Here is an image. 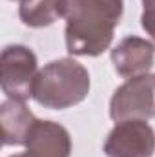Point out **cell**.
<instances>
[{
	"label": "cell",
	"mask_w": 155,
	"mask_h": 157,
	"mask_svg": "<svg viewBox=\"0 0 155 157\" xmlns=\"http://www.w3.org/2000/svg\"><path fill=\"white\" fill-rule=\"evenodd\" d=\"M13 2H15V0H13Z\"/></svg>",
	"instance_id": "cell-12"
},
{
	"label": "cell",
	"mask_w": 155,
	"mask_h": 157,
	"mask_svg": "<svg viewBox=\"0 0 155 157\" xmlns=\"http://www.w3.org/2000/svg\"><path fill=\"white\" fill-rule=\"evenodd\" d=\"M24 157H71V135L55 121H37Z\"/></svg>",
	"instance_id": "cell-7"
},
{
	"label": "cell",
	"mask_w": 155,
	"mask_h": 157,
	"mask_svg": "<svg viewBox=\"0 0 155 157\" xmlns=\"http://www.w3.org/2000/svg\"><path fill=\"white\" fill-rule=\"evenodd\" d=\"M112 62L120 77H139L152 70L155 62V46L146 39L130 35L112 49Z\"/></svg>",
	"instance_id": "cell-6"
},
{
	"label": "cell",
	"mask_w": 155,
	"mask_h": 157,
	"mask_svg": "<svg viewBox=\"0 0 155 157\" xmlns=\"http://www.w3.org/2000/svg\"><path fill=\"white\" fill-rule=\"evenodd\" d=\"M124 0H62L66 49L77 57H99L110 49Z\"/></svg>",
	"instance_id": "cell-1"
},
{
	"label": "cell",
	"mask_w": 155,
	"mask_h": 157,
	"mask_svg": "<svg viewBox=\"0 0 155 157\" xmlns=\"http://www.w3.org/2000/svg\"><path fill=\"white\" fill-rule=\"evenodd\" d=\"M142 7H155V0H142Z\"/></svg>",
	"instance_id": "cell-11"
},
{
	"label": "cell",
	"mask_w": 155,
	"mask_h": 157,
	"mask_svg": "<svg viewBox=\"0 0 155 157\" xmlns=\"http://www.w3.org/2000/svg\"><path fill=\"white\" fill-rule=\"evenodd\" d=\"M141 26L155 46V7H144L141 15Z\"/></svg>",
	"instance_id": "cell-10"
},
{
	"label": "cell",
	"mask_w": 155,
	"mask_h": 157,
	"mask_svg": "<svg viewBox=\"0 0 155 157\" xmlns=\"http://www.w3.org/2000/svg\"><path fill=\"white\" fill-rule=\"evenodd\" d=\"M18 17L28 28H47L62 18V0H20Z\"/></svg>",
	"instance_id": "cell-9"
},
{
	"label": "cell",
	"mask_w": 155,
	"mask_h": 157,
	"mask_svg": "<svg viewBox=\"0 0 155 157\" xmlns=\"http://www.w3.org/2000/svg\"><path fill=\"white\" fill-rule=\"evenodd\" d=\"M89 73L73 59L47 62L35 78L33 99L49 110H66L82 102L89 93Z\"/></svg>",
	"instance_id": "cell-2"
},
{
	"label": "cell",
	"mask_w": 155,
	"mask_h": 157,
	"mask_svg": "<svg viewBox=\"0 0 155 157\" xmlns=\"http://www.w3.org/2000/svg\"><path fill=\"white\" fill-rule=\"evenodd\" d=\"M39 75L37 55L22 44H11L2 49L0 86L7 99L28 101L33 97L35 78Z\"/></svg>",
	"instance_id": "cell-4"
},
{
	"label": "cell",
	"mask_w": 155,
	"mask_h": 157,
	"mask_svg": "<svg viewBox=\"0 0 155 157\" xmlns=\"http://www.w3.org/2000/svg\"><path fill=\"white\" fill-rule=\"evenodd\" d=\"M39 119L24 104V101L6 99L0 106V124L4 146H26Z\"/></svg>",
	"instance_id": "cell-8"
},
{
	"label": "cell",
	"mask_w": 155,
	"mask_h": 157,
	"mask_svg": "<svg viewBox=\"0 0 155 157\" xmlns=\"http://www.w3.org/2000/svg\"><path fill=\"white\" fill-rule=\"evenodd\" d=\"M110 117L115 122L155 117V73L128 78L113 91L110 101Z\"/></svg>",
	"instance_id": "cell-3"
},
{
	"label": "cell",
	"mask_w": 155,
	"mask_h": 157,
	"mask_svg": "<svg viewBox=\"0 0 155 157\" xmlns=\"http://www.w3.org/2000/svg\"><path fill=\"white\" fill-rule=\"evenodd\" d=\"M108 157H153L155 132L141 119L117 122L104 143Z\"/></svg>",
	"instance_id": "cell-5"
}]
</instances>
